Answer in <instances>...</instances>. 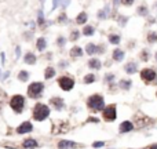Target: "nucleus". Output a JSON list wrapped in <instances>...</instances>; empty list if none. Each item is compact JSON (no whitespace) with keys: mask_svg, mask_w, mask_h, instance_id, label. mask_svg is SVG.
Here are the masks:
<instances>
[{"mask_svg":"<svg viewBox=\"0 0 157 149\" xmlns=\"http://www.w3.org/2000/svg\"><path fill=\"white\" fill-rule=\"evenodd\" d=\"M32 116L36 122H43L50 116V108L46 104H36L32 111Z\"/></svg>","mask_w":157,"mask_h":149,"instance_id":"1","label":"nucleus"},{"mask_svg":"<svg viewBox=\"0 0 157 149\" xmlns=\"http://www.w3.org/2000/svg\"><path fill=\"white\" fill-rule=\"evenodd\" d=\"M87 107L95 112H99L101 109H105V101L104 97L99 94H94L87 100Z\"/></svg>","mask_w":157,"mask_h":149,"instance_id":"2","label":"nucleus"},{"mask_svg":"<svg viewBox=\"0 0 157 149\" xmlns=\"http://www.w3.org/2000/svg\"><path fill=\"white\" fill-rule=\"evenodd\" d=\"M10 107L11 109L17 113H21L24 111V108H25V98L19 94H17V95H13V98L10 100Z\"/></svg>","mask_w":157,"mask_h":149,"instance_id":"3","label":"nucleus"},{"mask_svg":"<svg viewBox=\"0 0 157 149\" xmlns=\"http://www.w3.org/2000/svg\"><path fill=\"white\" fill-rule=\"evenodd\" d=\"M43 90H44V84L42 81H35L28 87V95L31 98H37V97L42 95Z\"/></svg>","mask_w":157,"mask_h":149,"instance_id":"4","label":"nucleus"},{"mask_svg":"<svg viewBox=\"0 0 157 149\" xmlns=\"http://www.w3.org/2000/svg\"><path fill=\"white\" fill-rule=\"evenodd\" d=\"M58 86L62 88L63 91H70L74 86V80L70 76H61L58 79Z\"/></svg>","mask_w":157,"mask_h":149,"instance_id":"5","label":"nucleus"},{"mask_svg":"<svg viewBox=\"0 0 157 149\" xmlns=\"http://www.w3.org/2000/svg\"><path fill=\"white\" fill-rule=\"evenodd\" d=\"M117 117V112H116V105H109L104 109V119L106 122H115Z\"/></svg>","mask_w":157,"mask_h":149,"instance_id":"6","label":"nucleus"},{"mask_svg":"<svg viewBox=\"0 0 157 149\" xmlns=\"http://www.w3.org/2000/svg\"><path fill=\"white\" fill-rule=\"evenodd\" d=\"M141 79L146 83H150V81L157 79V72L153 69H143L141 72Z\"/></svg>","mask_w":157,"mask_h":149,"instance_id":"7","label":"nucleus"},{"mask_svg":"<svg viewBox=\"0 0 157 149\" xmlns=\"http://www.w3.org/2000/svg\"><path fill=\"white\" fill-rule=\"evenodd\" d=\"M32 130H33L32 123L31 122H24L17 127V133L18 134H26V133H31Z\"/></svg>","mask_w":157,"mask_h":149,"instance_id":"8","label":"nucleus"},{"mask_svg":"<svg viewBox=\"0 0 157 149\" xmlns=\"http://www.w3.org/2000/svg\"><path fill=\"white\" fill-rule=\"evenodd\" d=\"M77 148V144L76 142H72V141H66V139H62L58 142V149H74Z\"/></svg>","mask_w":157,"mask_h":149,"instance_id":"9","label":"nucleus"},{"mask_svg":"<svg viewBox=\"0 0 157 149\" xmlns=\"http://www.w3.org/2000/svg\"><path fill=\"white\" fill-rule=\"evenodd\" d=\"M132 130H134V124L131 122H128V120L127 122H123L120 124V127H119V131L120 133H128V131H132Z\"/></svg>","mask_w":157,"mask_h":149,"instance_id":"10","label":"nucleus"},{"mask_svg":"<svg viewBox=\"0 0 157 149\" xmlns=\"http://www.w3.org/2000/svg\"><path fill=\"white\" fill-rule=\"evenodd\" d=\"M50 102H51L52 105H54V108L57 109V111H61V109H63V100L62 98H59V97H54V98H51L50 100Z\"/></svg>","mask_w":157,"mask_h":149,"instance_id":"11","label":"nucleus"},{"mask_svg":"<svg viewBox=\"0 0 157 149\" xmlns=\"http://www.w3.org/2000/svg\"><path fill=\"white\" fill-rule=\"evenodd\" d=\"M24 62L28 65H35L36 64V55L33 53H26L24 57Z\"/></svg>","mask_w":157,"mask_h":149,"instance_id":"12","label":"nucleus"},{"mask_svg":"<svg viewBox=\"0 0 157 149\" xmlns=\"http://www.w3.org/2000/svg\"><path fill=\"white\" fill-rule=\"evenodd\" d=\"M37 146H39L37 145V141H35L33 138H28L24 141V148H26V149H35Z\"/></svg>","mask_w":157,"mask_h":149,"instance_id":"13","label":"nucleus"},{"mask_svg":"<svg viewBox=\"0 0 157 149\" xmlns=\"http://www.w3.org/2000/svg\"><path fill=\"white\" fill-rule=\"evenodd\" d=\"M36 47H37L39 51H44V50H46V47H47V42H46L44 37H39V39H37Z\"/></svg>","mask_w":157,"mask_h":149,"instance_id":"14","label":"nucleus"},{"mask_svg":"<svg viewBox=\"0 0 157 149\" xmlns=\"http://www.w3.org/2000/svg\"><path fill=\"white\" fill-rule=\"evenodd\" d=\"M136 69H138V66H136L135 62H128V64L124 66V70H126L128 74H132V73H135Z\"/></svg>","mask_w":157,"mask_h":149,"instance_id":"15","label":"nucleus"},{"mask_svg":"<svg viewBox=\"0 0 157 149\" xmlns=\"http://www.w3.org/2000/svg\"><path fill=\"white\" fill-rule=\"evenodd\" d=\"M88 66L91 68V69H101V66H102V64H101V59H97V58H92L88 61Z\"/></svg>","mask_w":157,"mask_h":149,"instance_id":"16","label":"nucleus"},{"mask_svg":"<svg viewBox=\"0 0 157 149\" xmlns=\"http://www.w3.org/2000/svg\"><path fill=\"white\" fill-rule=\"evenodd\" d=\"M123 58H124V51L120 48H116L113 51V59L115 61H123Z\"/></svg>","mask_w":157,"mask_h":149,"instance_id":"17","label":"nucleus"},{"mask_svg":"<svg viewBox=\"0 0 157 149\" xmlns=\"http://www.w3.org/2000/svg\"><path fill=\"white\" fill-rule=\"evenodd\" d=\"M131 84H132V81H131L130 79H124V80H121L120 81V88L121 90H126V91H128L131 88Z\"/></svg>","mask_w":157,"mask_h":149,"instance_id":"18","label":"nucleus"},{"mask_svg":"<svg viewBox=\"0 0 157 149\" xmlns=\"http://www.w3.org/2000/svg\"><path fill=\"white\" fill-rule=\"evenodd\" d=\"M83 54V50L80 47H77V46H74V47H72V50H70V57H80Z\"/></svg>","mask_w":157,"mask_h":149,"instance_id":"19","label":"nucleus"},{"mask_svg":"<svg viewBox=\"0 0 157 149\" xmlns=\"http://www.w3.org/2000/svg\"><path fill=\"white\" fill-rule=\"evenodd\" d=\"M87 14L85 13H80L77 15V18H76V22H77L78 25H83V24H85V21H87Z\"/></svg>","mask_w":157,"mask_h":149,"instance_id":"20","label":"nucleus"},{"mask_svg":"<svg viewBox=\"0 0 157 149\" xmlns=\"http://www.w3.org/2000/svg\"><path fill=\"white\" fill-rule=\"evenodd\" d=\"M54 76H55V69H54V68L50 66V68H47V69L44 70V77H46V79H51Z\"/></svg>","mask_w":157,"mask_h":149,"instance_id":"21","label":"nucleus"},{"mask_svg":"<svg viewBox=\"0 0 157 149\" xmlns=\"http://www.w3.org/2000/svg\"><path fill=\"white\" fill-rule=\"evenodd\" d=\"M85 53L88 54H94V53H97V46L95 44H92V43H88L87 46H85Z\"/></svg>","mask_w":157,"mask_h":149,"instance_id":"22","label":"nucleus"},{"mask_svg":"<svg viewBox=\"0 0 157 149\" xmlns=\"http://www.w3.org/2000/svg\"><path fill=\"white\" fill-rule=\"evenodd\" d=\"M29 79V73L26 72V70H21L19 73H18V80L19 81H28Z\"/></svg>","mask_w":157,"mask_h":149,"instance_id":"23","label":"nucleus"},{"mask_svg":"<svg viewBox=\"0 0 157 149\" xmlns=\"http://www.w3.org/2000/svg\"><path fill=\"white\" fill-rule=\"evenodd\" d=\"M95 81V76L92 73H88L84 76V83H87V84H91V83H94Z\"/></svg>","mask_w":157,"mask_h":149,"instance_id":"24","label":"nucleus"},{"mask_svg":"<svg viewBox=\"0 0 157 149\" xmlns=\"http://www.w3.org/2000/svg\"><path fill=\"white\" fill-rule=\"evenodd\" d=\"M109 42L112 43V44H119V43H120V36H119V35H110Z\"/></svg>","mask_w":157,"mask_h":149,"instance_id":"25","label":"nucleus"},{"mask_svg":"<svg viewBox=\"0 0 157 149\" xmlns=\"http://www.w3.org/2000/svg\"><path fill=\"white\" fill-rule=\"evenodd\" d=\"M147 42L149 43L157 42V33L156 32H149V35H147Z\"/></svg>","mask_w":157,"mask_h":149,"instance_id":"26","label":"nucleus"},{"mask_svg":"<svg viewBox=\"0 0 157 149\" xmlns=\"http://www.w3.org/2000/svg\"><path fill=\"white\" fill-rule=\"evenodd\" d=\"M83 33L85 36H91V35L94 33V26H84Z\"/></svg>","mask_w":157,"mask_h":149,"instance_id":"27","label":"nucleus"},{"mask_svg":"<svg viewBox=\"0 0 157 149\" xmlns=\"http://www.w3.org/2000/svg\"><path fill=\"white\" fill-rule=\"evenodd\" d=\"M108 10H109V6H106L104 10L98 13V18H102V19H104V18H106V13H108Z\"/></svg>","mask_w":157,"mask_h":149,"instance_id":"28","label":"nucleus"},{"mask_svg":"<svg viewBox=\"0 0 157 149\" xmlns=\"http://www.w3.org/2000/svg\"><path fill=\"white\" fill-rule=\"evenodd\" d=\"M147 13H149V11H147V8L145 6H141V7L138 8V14H139V15H147Z\"/></svg>","mask_w":157,"mask_h":149,"instance_id":"29","label":"nucleus"},{"mask_svg":"<svg viewBox=\"0 0 157 149\" xmlns=\"http://www.w3.org/2000/svg\"><path fill=\"white\" fill-rule=\"evenodd\" d=\"M78 36H80V33H78V31H73V32L70 33V40H77Z\"/></svg>","mask_w":157,"mask_h":149,"instance_id":"30","label":"nucleus"},{"mask_svg":"<svg viewBox=\"0 0 157 149\" xmlns=\"http://www.w3.org/2000/svg\"><path fill=\"white\" fill-rule=\"evenodd\" d=\"M113 79H115V74H113V73H108L106 76H105V81H106V83L113 81Z\"/></svg>","mask_w":157,"mask_h":149,"instance_id":"31","label":"nucleus"},{"mask_svg":"<svg viewBox=\"0 0 157 149\" xmlns=\"http://www.w3.org/2000/svg\"><path fill=\"white\" fill-rule=\"evenodd\" d=\"M104 146H105L104 141H97V142L92 144V148H104Z\"/></svg>","mask_w":157,"mask_h":149,"instance_id":"32","label":"nucleus"},{"mask_svg":"<svg viewBox=\"0 0 157 149\" xmlns=\"http://www.w3.org/2000/svg\"><path fill=\"white\" fill-rule=\"evenodd\" d=\"M141 58H142V61H147V58H149V53H147V51H142Z\"/></svg>","mask_w":157,"mask_h":149,"instance_id":"33","label":"nucleus"},{"mask_svg":"<svg viewBox=\"0 0 157 149\" xmlns=\"http://www.w3.org/2000/svg\"><path fill=\"white\" fill-rule=\"evenodd\" d=\"M37 22H39V24H43V22H44V17H43V13H42V11H39V17H37Z\"/></svg>","mask_w":157,"mask_h":149,"instance_id":"34","label":"nucleus"},{"mask_svg":"<svg viewBox=\"0 0 157 149\" xmlns=\"http://www.w3.org/2000/svg\"><path fill=\"white\" fill-rule=\"evenodd\" d=\"M132 1H134V0H121V4H124V6H131V4H132Z\"/></svg>","mask_w":157,"mask_h":149,"instance_id":"35","label":"nucleus"},{"mask_svg":"<svg viewBox=\"0 0 157 149\" xmlns=\"http://www.w3.org/2000/svg\"><path fill=\"white\" fill-rule=\"evenodd\" d=\"M57 43H58V46H59V47H62V46H63V43H65V39H63V37H59Z\"/></svg>","mask_w":157,"mask_h":149,"instance_id":"36","label":"nucleus"},{"mask_svg":"<svg viewBox=\"0 0 157 149\" xmlns=\"http://www.w3.org/2000/svg\"><path fill=\"white\" fill-rule=\"evenodd\" d=\"M58 3H59V0H52V10H55L58 7Z\"/></svg>","mask_w":157,"mask_h":149,"instance_id":"37","label":"nucleus"},{"mask_svg":"<svg viewBox=\"0 0 157 149\" xmlns=\"http://www.w3.org/2000/svg\"><path fill=\"white\" fill-rule=\"evenodd\" d=\"M65 19H66V15H65V14H62V15L59 17V22H62V21H65Z\"/></svg>","mask_w":157,"mask_h":149,"instance_id":"38","label":"nucleus"},{"mask_svg":"<svg viewBox=\"0 0 157 149\" xmlns=\"http://www.w3.org/2000/svg\"><path fill=\"white\" fill-rule=\"evenodd\" d=\"M0 57H1V65H4V53L0 54Z\"/></svg>","mask_w":157,"mask_h":149,"instance_id":"39","label":"nucleus"},{"mask_svg":"<svg viewBox=\"0 0 157 149\" xmlns=\"http://www.w3.org/2000/svg\"><path fill=\"white\" fill-rule=\"evenodd\" d=\"M87 122H98V119H94V117H88V120H87Z\"/></svg>","mask_w":157,"mask_h":149,"instance_id":"40","label":"nucleus"},{"mask_svg":"<svg viewBox=\"0 0 157 149\" xmlns=\"http://www.w3.org/2000/svg\"><path fill=\"white\" fill-rule=\"evenodd\" d=\"M15 53H17V57H19V53H21V50H19V47L15 48Z\"/></svg>","mask_w":157,"mask_h":149,"instance_id":"41","label":"nucleus"},{"mask_svg":"<svg viewBox=\"0 0 157 149\" xmlns=\"http://www.w3.org/2000/svg\"><path fill=\"white\" fill-rule=\"evenodd\" d=\"M150 149H157V145H153V146H152Z\"/></svg>","mask_w":157,"mask_h":149,"instance_id":"42","label":"nucleus"},{"mask_svg":"<svg viewBox=\"0 0 157 149\" xmlns=\"http://www.w3.org/2000/svg\"><path fill=\"white\" fill-rule=\"evenodd\" d=\"M154 58H156V61H157V53H156V55H154Z\"/></svg>","mask_w":157,"mask_h":149,"instance_id":"43","label":"nucleus"},{"mask_svg":"<svg viewBox=\"0 0 157 149\" xmlns=\"http://www.w3.org/2000/svg\"><path fill=\"white\" fill-rule=\"evenodd\" d=\"M117 1H119V0H115V4H116V3H117Z\"/></svg>","mask_w":157,"mask_h":149,"instance_id":"44","label":"nucleus"},{"mask_svg":"<svg viewBox=\"0 0 157 149\" xmlns=\"http://www.w3.org/2000/svg\"><path fill=\"white\" fill-rule=\"evenodd\" d=\"M156 95H157V93H156Z\"/></svg>","mask_w":157,"mask_h":149,"instance_id":"45","label":"nucleus"},{"mask_svg":"<svg viewBox=\"0 0 157 149\" xmlns=\"http://www.w3.org/2000/svg\"><path fill=\"white\" fill-rule=\"evenodd\" d=\"M143 149H145V148H143Z\"/></svg>","mask_w":157,"mask_h":149,"instance_id":"46","label":"nucleus"}]
</instances>
